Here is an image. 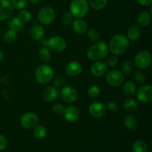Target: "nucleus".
Wrapping results in <instances>:
<instances>
[{"instance_id":"nucleus-1","label":"nucleus","mask_w":152,"mask_h":152,"mask_svg":"<svg viewBox=\"0 0 152 152\" xmlns=\"http://www.w3.org/2000/svg\"><path fill=\"white\" fill-rule=\"evenodd\" d=\"M129 39L126 36L123 34H116L113 36L110 40L108 45L109 51H111L113 55L120 56L123 54L129 49Z\"/></svg>"},{"instance_id":"nucleus-2","label":"nucleus","mask_w":152,"mask_h":152,"mask_svg":"<svg viewBox=\"0 0 152 152\" xmlns=\"http://www.w3.org/2000/svg\"><path fill=\"white\" fill-rule=\"evenodd\" d=\"M108 45L105 42L99 40L89 48L87 51V56L90 60L95 62L105 59L108 56Z\"/></svg>"},{"instance_id":"nucleus-3","label":"nucleus","mask_w":152,"mask_h":152,"mask_svg":"<svg viewBox=\"0 0 152 152\" xmlns=\"http://www.w3.org/2000/svg\"><path fill=\"white\" fill-rule=\"evenodd\" d=\"M69 10L75 19H83L88 12V2L87 0H72L70 3Z\"/></svg>"},{"instance_id":"nucleus-4","label":"nucleus","mask_w":152,"mask_h":152,"mask_svg":"<svg viewBox=\"0 0 152 152\" xmlns=\"http://www.w3.org/2000/svg\"><path fill=\"white\" fill-rule=\"evenodd\" d=\"M53 76L54 71L53 68L48 65H41L36 69V80L39 84H48L53 80Z\"/></svg>"},{"instance_id":"nucleus-5","label":"nucleus","mask_w":152,"mask_h":152,"mask_svg":"<svg viewBox=\"0 0 152 152\" xmlns=\"http://www.w3.org/2000/svg\"><path fill=\"white\" fill-rule=\"evenodd\" d=\"M151 53L148 50H141L134 57V64L139 69H146L151 65Z\"/></svg>"},{"instance_id":"nucleus-6","label":"nucleus","mask_w":152,"mask_h":152,"mask_svg":"<svg viewBox=\"0 0 152 152\" xmlns=\"http://www.w3.org/2000/svg\"><path fill=\"white\" fill-rule=\"evenodd\" d=\"M47 47L55 53H62L66 49L67 42L63 37L53 36L48 39Z\"/></svg>"},{"instance_id":"nucleus-7","label":"nucleus","mask_w":152,"mask_h":152,"mask_svg":"<svg viewBox=\"0 0 152 152\" xmlns=\"http://www.w3.org/2000/svg\"><path fill=\"white\" fill-rule=\"evenodd\" d=\"M55 17H56L55 10L49 6H45L42 7L38 13V19L42 25H50L53 22Z\"/></svg>"},{"instance_id":"nucleus-8","label":"nucleus","mask_w":152,"mask_h":152,"mask_svg":"<svg viewBox=\"0 0 152 152\" xmlns=\"http://www.w3.org/2000/svg\"><path fill=\"white\" fill-rule=\"evenodd\" d=\"M59 95L67 103H73L78 99L79 94L77 89L71 86H65L61 88Z\"/></svg>"},{"instance_id":"nucleus-9","label":"nucleus","mask_w":152,"mask_h":152,"mask_svg":"<svg viewBox=\"0 0 152 152\" xmlns=\"http://www.w3.org/2000/svg\"><path fill=\"white\" fill-rule=\"evenodd\" d=\"M105 80L109 86L112 87H119L125 82V75L122 71L112 70L106 74Z\"/></svg>"},{"instance_id":"nucleus-10","label":"nucleus","mask_w":152,"mask_h":152,"mask_svg":"<svg viewBox=\"0 0 152 152\" xmlns=\"http://www.w3.org/2000/svg\"><path fill=\"white\" fill-rule=\"evenodd\" d=\"M39 121L38 116L32 112L25 113L20 118L21 126L25 129H33L38 125Z\"/></svg>"},{"instance_id":"nucleus-11","label":"nucleus","mask_w":152,"mask_h":152,"mask_svg":"<svg viewBox=\"0 0 152 152\" xmlns=\"http://www.w3.org/2000/svg\"><path fill=\"white\" fill-rule=\"evenodd\" d=\"M137 99L142 103H149L152 101V87L150 85H143L136 92Z\"/></svg>"},{"instance_id":"nucleus-12","label":"nucleus","mask_w":152,"mask_h":152,"mask_svg":"<svg viewBox=\"0 0 152 152\" xmlns=\"http://www.w3.org/2000/svg\"><path fill=\"white\" fill-rule=\"evenodd\" d=\"M88 112L94 118H102L107 113L106 105L101 102H94L89 106Z\"/></svg>"},{"instance_id":"nucleus-13","label":"nucleus","mask_w":152,"mask_h":152,"mask_svg":"<svg viewBox=\"0 0 152 152\" xmlns=\"http://www.w3.org/2000/svg\"><path fill=\"white\" fill-rule=\"evenodd\" d=\"M13 9L10 0H0V21L9 19L13 14Z\"/></svg>"},{"instance_id":"nucleus-14","label":"nucleus","mask_w":152,"mask_h":152,"mask_svg":"<svg viewBox=\"0 0 152 152\" xmlns=\"http://www.w3.org/2000/svg\"><path fill=\"white\" fill-rule=\"evenodd\" d=\"M63 116L66 121L69 123H74L80 118V111L75 105H68L65 107Z\"/></svg>"},{"instance_id":"nucleus-15","label":"nucleus","mask_w":152,"mask_h":152,"mask_svg":"<svg viewBox=\"0 0 152 152\" xmlns=\"http://www.w3.org/2000/svg\"><path fill=\"white\" fill-rule=\"evenodd\" d=\"M108 65L102 60L95 61L91 67V72L96 77H102L105 76L108 71Z\"/></svg>"},{"instance_id":"nucleus-16","label":"nucleus","mask_w":152,"mask_h":152,"mask_svg":"<svg viewBox=\"0 0 152 152\" xmlns=\"http://www.w3.org/2000/svg\"><path fill=\"white\" fill-rule=\"evenodd\" d=\"M65 71L68 76L75 77L81 74L83 71V67L81 64L77 61H71L67 64Z\"/></svg>"},{"instance_id":"nucleus-17","label":"nucleus","mask_w":152,"mask_h":152,"mask_svg":"<svg viewBox=\"0 0 152 152\" xmlns=\"http://www.w3.org/2000/svg\"><path fill=\"white\" fill-rule=\"evenodd\" d=\"M42 96L45 102H53L59 96V91H58V89L54 86H49L43 90Z\"/></svg>"},{"instance_id":"nucleus-18","label":"nucleus","mask_w":152,"mask_h":152,"mask_svg":"<svg viewBox=\"0 0 152 152\" xmlns=\"http://www.w3.org/2000/svg\"><path fill=\"white\" fill-rule=\"evenodd\" d=\"M71 25L73 31L78 35H83L87 32L88 25L83 19H76Z\"/></svg>"},{"instance_id":"nucleus-19","label":"nucleus","mask_w":152,"mask_h":152,"mask_svg":"<svg viewBox=\"0 0 152 152\" xmlns=\"http://www.w3.org/2000/svg\"><path fill=\"white\" fill-rule=\"evenodd\" d=\"M136 21L139 27L148 26L151 22V14L146 10L140 12L137 16Z\"/></svg>"},{"instance_id":"nucleus-20","label":"nucleus","mask_w":152,"mask_h":152,"mask_svg":"<svg viewBox=\"0 0 152 152\" xmlns=\"http://www.w3.org/2000/svg\"><path fill=\"white\" fill-rule=\"evenodd\" d=\"M30 35L32 39L35 41H39L44 38L45 29L41 25H35L31 28Z\"/></svg>"},{"instance_id":"nucleus-21","label":"nucleus","mask_w":152,"mask_h":152,"mask_svg":"<svg viewBox=\"0 0 152 152\" xmlns=\"http://www.w3.org/2000/svg\"><path fill=\"white\" fill-rule=\"evenodd\" d=\"M123 92L126 96L132 97L136 94L137 86L134 82L129 80L123 83Z\"/></svg>"},{"instance_id":"nucleus-22","label":"nucleus","mask_w":152,"mask_h":152,"mask_svg":"<svg viewBox=\"0 0 152 152\" xmlns=\"http://www.w3.org/2000/svg\"><path fill=\"white\" fill-rule=\"evenodd\" d=\"M127 38L130 41H136L140 37V28L137 25H132L126 31Z\"/></svg>"},{"instance_id":"nucleus-23","label":"nucleus","mask_w":152,"mask_h":152,"mask_svg":"<svg viewBox=\"0 0 152 152\" xmlns=\"http://www.w3.org/2000/svg\"><path fill=\"white\" fill-rule=\"evenodd\" d=\"M138 125V120L132 114H129L124 118V126L129 130H134Z\"/></svg>"},{"instance_id":"nucleus-24","label":"nucleus","mask_w":152,"mask_h":152,"mask_svg":"<svg viewBox=\"0 0 152 152\" xmlns=\"http://www.w3.org/2000/svg\"><path fill=\"white\" fill-rule=\"evenodd\" d=\"M9 29L13 30L15 32H19L24 28V23L18 17H13L8 22Z\"/></svg>"},{"instance_id":"nucleus-25","label":"nucleus","mask_w":152,"mask_h":152,"mask_svg":"<svg viewBox=\"0 0 152 152\" xmlns=\"http://www.w3.org/2000/svg\"><path fill=\"white\" fill-rule=\"evenodd\" d=\"M138 102L133 98H128L123 102V108L128 112H133L138 108Z\"/></svg>"},{"instance_id":"nucleus-26","label":"nucleus","mask_w":152,"mask_h":152,"mask_svg":"<svg viewBox=\"0 0 152 152\" xmlns=\"http://www.w3.org/2000/svg\"><path fill=\"white\" fill-rule=\"evenodd\" d=\"M33 134L37 139H44L48 134L47 128L42 125H37L36 127L34 128Z\"/></svg>"},{"instance_id":"nucleus-27","label":"nucleus","mask_w":152,"mask_h":152,"mask_svg":"<svg viewBox=\"0 0 152 152\" xmlns=\"http://www.w3.org/2000/svg\"><path fill=\"white\" fill-rule=\"evenodd\" d=\"M39 56L40 59L44 62H48L51 59L50 50L47 46H42L39 50Z\"/></svg>"},{"instance_id":"nucleus-28","label":"nucleus","mask_w":152,"mask_h":152,"mask_svg":"<svg viewBox=\"0 0 152 152\" xmlns=\"http://www.w3.org/2000/svg\"><path fill=\"white\" fill-rule=\"evenodd\" d=\"M89 6L96 10H101L105 8L108 3V0H88Z\"/></svg>"},{"instance_id":"nucleus-29","label":"nucleus","mask_w":152,"mask_h":152,"mask_svg":"<svg viewBox=\"0 0 152 152\" xmlns=\"http://www.w3.org/2000/svg\"><path fill=\"white\" fill-rule=\"evenodd\" d=\"M133 152H148V145L143 140H137L132 145Z\"/></svg>"},{"instance_id":"nucleus-30","label":"nucleus","mask_w":152,"mask_h":152,"mask_svg":"<svg viewBox=\"0 0 152 152\" xmlns=\"http://www.w3.org/2000/svg\"><path fill=\"white\" fill-rule=\"evenodd\" d=\"M18 18L24 24L28 23V22H31V19H32V14L28 10L22 9V10H19V13H18Z\"/></svg>"},{"instance_id":"nucleus-31","label":"nucleus","mask_w":152,"mask_h":152,"mask_svg":"<svg viewBox=\"0 0 152 152\" xmlns=\"http://www.w3.org/2000/svg\"><path fill=\"white\" fill-rule=\"evenodd\" d=\"M17 38V33L13 30L8 29L3 35V39L7 43H12Z\"/></svg>"},{"instance_id":"nucleus-32","label":"nucleus","mask_w":152,"mask_h":152,"mask_svg":"<svg viewBox=\"0 0 152 152\" xmlns=\"http://www.w3.org/2000/svg\"><path fill=\"white\" fill-rule=\"evenodd\" d=\"M87 93L88 95L91 98L96 99V98L99 97V95H100L101 90L98 86H96V85H92V86H89L88 87Z\"/></svg>"},{"instance_id":"nucleus-33","label":"nucleus","mask_w":152,"mask_h":152,"mask_svg":"<svg viewBox=\"0 0 152 152\" xmlns=\"http://www.w3.org/2000/svg\"><path fill=\"white\" fill-rule=\"evenodd\" d=\"M86 33H87L88 38L92 42H96L99 41V39H100L99 31L95 28H91V29L88 30Z\"/></svg>"},{"instance_id":"nucleus-34","label":"nucleus","mask_w":152,"mask_h":152,"mask_svg":"<svg viewBox=\"0 0 152 152\" xmlns=\"http://www.w3.org/2000/svg\"><path fill=\"white\" fill-rule=\"evenodd\" d=\"M133 63L129 60L125 61L121 65V71L124 75H129V74H132L133 71Z\"/></svg>"},{"instance_id":"nucleus-35","label":"nucleus","mask_w":152,"mask_h":152,"mask_svg":"<svg viewBox=\"0 0 152 152\" xmlns=\"http://www.w3.org/2000/svg\"><path fill=\"white\" fill-rule=\"evenodd\" d=\"M134 80L136 83L142 85L145 83L146 77L142 71H141L140 70H137L134 71Z\"/></svg>"},{"instance_id":"nucleus-36","label":"nucleus","mask_w":152,"mask_h":152,"mask_svg":"<svg viewBox=\"0 0 152 152\" xmlns=\"http://www.w3.org/2000/svg\"><path fill=\"white\" fill-rule=\"evenodd\" d=\"M11 3L13 8H16L17 10H22L27 6L28 0H12Z\"/></svg>"},{"instance_id":"nucleus-37","label":"nucleus","mask_w":152,"mask_h":152,"mask_svg":"<svg viewBox=\"0 0 152 152\" xmlns=\"http://www.w3.org/2000/svg\"><path fill=\"white\" fill-rule=\"evenodd\" d=\"M74 17L70 12L64 13V14L62 15V18H61V21H62V24H64V25H71L72 22H74Z\"/></svg>"},{"instance_id":"nucleus-38","label":"nucleus","mask_w":152,"mask_h":152,"mask_svg":"<svg viewBox=\"0 0 152 152\" xmlns=\"http://www.w3.org/2000/svg\"><path fill=\"white\" fill-rule=\"evenodd\" d=\"M65 107L62 104L57 103L55 104L53 107H52V111L56 115H63V113L65 111Z\"/></svg>"},{"instance_id":"nucleus-39","label":"nucleus","mask_w":152,"mask_h":152,"mask_svg":"<svg viewBox=\"0 0 152 152\" xmlns=\"http://www.w3.org/2000/svg\"><path fill=\"white\" fill-rule=\"evenodd\" d=\"M107 110L111 111V113H117L120 110V106H119L118 103L114 101L109 102L106 105Z\"/></svg>"},{"instance_id":"nucleus-40","label":"nucleus","mask_w":152,"mask_h":152,"mask_svg":"<svg viewBox=\"0 0 152 152\" xmlns=\"http://www.w3.org/2000/svg\"><path fill=\"white\" fill-rule=\"evenodd\" d=\"M119 62V59L117 58V56L115 55H112V56H109L107 59V65L108 66L110 67H114L118 64Z\"/></svg>"},{"instance_id":"nucleus-41","label":"nucleus","mask_w":152,"mask_h":152,"mask_svg":"<svg viewBox=\"0 0 152 152\" xmlns=\"http://www.w3.org/2000/svg\"><path fill=\"white\" fill-rule=\"evenodd\" d=\"M65 83V80H64L63 77H62L61 76H57V77H55L54 80H53V85H54V87L57 88H61L62 87V86L64 85Z\"/></svg>"},{"instance_id":"nucleus-42","label":"nucleus","mask_w":152,"mask_h":152,"mask_svg":"<svg viewBox=\"0 0 152 152\" xmlns=\"http://www.w3.org/2000/svg\"><path fill=\"white\" fill-rule=\"evenodd\" d=\"M7 142L6 138L4 137L2 134H0V151H3V150L7 147Z\"/></svg>"},{"instance_id":"nucleus-43","label":"nucleus","mask_w":152,"mask_h":152,"mask_svg":"<svg viewBox=\"0 0 152 152\" xmlns=\"http://www.w3.org/2000/svg\"><path fill=\"white\" fill-rule=\"evenodd\" d=\"M138 4L142 6H150L152 3V0H137Z\"/></svg>"},{"instance_id":"nucleus-44","label":"nucleus","mask_w":152,"mask_h":152,"mask_svg":"<svg viewBox=\"0 0 152 152\" xmlns=\"http://www.w3.org/2000/svg\"><path fill=\"white\" fill-rule=\"evenodd\" d=\"M41 1L42 0H29L30 2L32 4H34V5H37V4H39L41 2Z\"/></svg>"},{"instance_id":"nucleus-45","label":"nucleus","mask_w":152,"mask_h":152,"mask_svg":"<svg viewBox=\"0 0 152 152\" xmlns=\"http://www.w3.org/2000/svg\"><path fill=\"white\" fill-rule=\"evenodd\" d=\"M4 59V53H2L1 50H0V62Z\"/></svg>"}]
</instances>
